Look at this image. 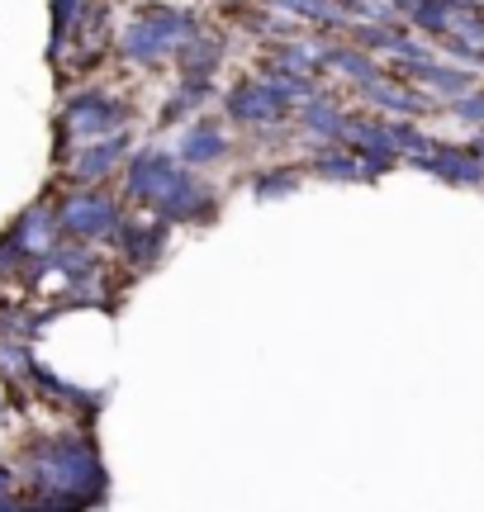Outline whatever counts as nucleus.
Returning a JSON list of instances; mask_svg holds the SVG:
<instances>
[{
	"label": "nucleus",
	"mask_w": 484,
	"mask_h": 512,
	"mask_svg": "<svg viewBox=\"0 0 484 512\" xmlns=\"http://www.w3.org/2000/svg\"><path fill=\"white\" fill-rule=\"evenodd\" d=\"M129 190L133 200L157 209L162 219H209L214 214V195L195 176H186L167 152H143L129 171Z\"/></svg>",
	"instance_id": "nucleus-1"
},
{
	"label": "nucleus",
	"mask_w": 484,
	"mask_h": 512,
	"mask_svg": "<svg viewBox=\"0 0 484 512\" xmlns=\"http://www.w3.org/2000/svg\"><path fill=\"white\" fill-rule=\"evenodd\" d=\"M285 105H290V95L280 91L271 76H266V86H261V81H247V86H238V91L228 95V114H233V119H242V124L276 119V114H285Z\"/></svg>",
	"instance_id": "nucleus-2"
},
{
	"label": "nucleus",
	"mask_w": 484,
	"mask_h": 512,
	"mask_svg": "<svg viewBox=\"0 0 484 512\" xmlns=\"http://www.w3.org/2000/svg\"><path fill=\"white\" fill-rule=\"evenodd\" d=\"M62 223H67L72 233H81V238H100V233H114V228H119V214H114V204L100 200V195H76V200H67V209H62Z\"/></svg>",
	"instance_id": "nucleus-3"
},
{
	"label": "nucleus",
	"mask_w": 484,
	"mask_h": 512,
	"mask_svg": "<svg viewBox=\"0 0 484 512\" xmlns=\"http://www.w3.org/2000/svg\"><path fill=\"white\" fill-rule=\"evenodd\" d=\"M67 124H72V133H110L114 124H124V105L86 95V100H76L67 110Z\"/></svg>",
	"instance_id": "nucleus-4"
},
{
	"label": "nucleus",
	"mask_w": 484,
	"mask_h": 512,
	"mask_svg": "<svg viewBox=\"0 0 484 512\" xmlns=\"http://www.w3.org/2000/svg\"><path fill=\"white\" fill-rule=\"evenodd\" d=\"M224 152H228V143H224V133H219L214 124L190 128L186 143H181V157H186V162H219Z\"/></svg>",
	"instance_id": "nucleus-5"
},
{
	"label": "nucleus",
	"mask_w": 484,
	"mask_h": 512,
	"mask_svg": "<svg viewBox=\"0 0 484 512\" xmlns=\"http://www.w3.org/2000/svg\"><path fill=\"white\" fill-rule=\"evenodd\" d=\"M119 157H124V138H110V143H100L95 152H86V157L76 162V176H81V181H100Z\"/></svg>",
	"instance_id": "nucleus-6"
}]
</instances>
